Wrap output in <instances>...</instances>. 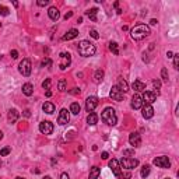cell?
<instances>
[{"mask_svg":"<svg viewBox=\"0 0 179 179\" xmlns=\"http://www.w3.org/2000/svg\"><path fill=\"white\" fill-rule=\"evenodd\" d=\"M8 14H10V10L6 6H0V15H8Z\"/></svg>","mask_w":179,"mask_h":179,"instance_id":"f35d334b","label":"cell"},{"mask_svg":"<svg viewBox=\"0 0 179 179\" xmlns=\"http://www.w3.org/2000/svg\"><path fill=\"white\" fill-rule=\"evenodd\" d=\"M58 88H59V91H66V80H59Z\"/></svg>","mask_w":179,"mask_h":179,"instance_id":"d6a6232c","label":"cell"},{"mask_svg":"<svg viewBox=\"0 0 179 179\" xmlns=\"http://www.w3.org/2000/svg\"><path fill=\"white\" fill-rule=\"evenodd\" d=\"M150 171H151V168H150V165H143V168H141V171H140V175H141V178H147V176L150 175Z\"/></svg>","mask_w":179,"mask_h":179,"instance_id":"83f0119b","label":"cell"},{"mask_svg":"<svg viewBox=\"0 0 179 179\" xmlns=\"http://www.w3.org/2000/svg\"><path fill=\"white\" fill-rule=\"evenodd\" d=\"M164 179H171V178H164Z\"/></svg>","mask_w":179,"mask_h":179,"instance_id":"9f6ffc18","label":"cell"},{"mask_svg":"<svg viewBox=\"0 0 179 179\" xmlns=\"http://www.w3.org/2000/svg\"><path fill=\"white\" fill-rule=\"evenodd\" d=\"M70 63H71V56H70V53L62 52V53L59 55V67L62 70H66L67 67L70 66Z\"/></svg>","mask_w":179,"mask_h":179,"instance_id":"8992f818","label":"cell"},{"mask_svg":"<svg viewBox=\"0 0 179 179\" xmlns=\"http://www.w3.org/2000/svg\"><path fill=\"white\" fill-rule=\"evenodd\" d=\"M77 49H78V53H80L81 56H84V58L94 56L95 52H97L95 45L91 44L90 41H81L80 44H78V46H77Z\"/></svg>","mask_w":179,"mask_h":179,"instance_id":"7a4b0ae2","label":"cell"},{"mask_svg":"<svg viewBox=\"0 0 179 179\" xmlns=\"http://www.w3.org/2000/svg\"><path fill=\"white\" fill-rule=\"evenodd\" d=\"M101 119L105 122L106 124H109V126H115L118 123V116H116V112L113 108L108 106L104 109V112L101 113Z\"/></svg>","mask_w":179,"mask_h":179,"instance_id":"3957f363","label":"cell"},{"mask_svg":"<svg viewBox=\"0 0 179 179\" xmlns=\"http://www.w3.org/2000/svg\"><path fill=\"white\" fill-rule=\"evenodd\" d=\"M42 109H44L45 113H48V115H52V113L55 112V105L52 102H45L44 105H42Z\"/></svg>","mask_w":179,"mask_h":179,"instance_id":"cb8c5ba5","label":"cell"},{"mask_svg":"<svg viewBox=\"0 0 179 179\" xmlns=\"http://www.w3.org/2000/svg\"><path fill=\"white\" fill-rule=\"evenodd\" d=\"M87 123L90 124V126H94V124L98 123V115L95 112H91V113H88V116H87Z\"/></svg>","mask_w":179,"mask_h":179,"instance_id":"603a6c76","label":"cell"},{"mask_svg":"<svg viewBox=\"0 0 179 179\" xmlns=\"http://www.w3.org/2000/svg\"><path fill=\"white\" fill-rule=\"evenodd\" d=\"M153 164L157 165L158 168H169L171 167V161H169L168 157H165V155H161V157H155L153 160Z\"/></svg>","mask_w":179,"mask_h":179,"instance_id":"52a82bcc","label":"cell"},{"mask_svg":"<svg viewBox=\"0 0 179 179\" xmlns=\"http://www.w3.org/2000/svg\"><path fill=\"white\" fill-rule=\"evenodd\" d=\"M39 132L42 134H52L53 133V124L49 121H44L39 123Z\"/></svg>","mask_w":179,"mask_h":179,"instance_id":"ba28073f","label":"cell"},{"mask_svg":"<svg viewBox=\"0 0 179 179\" xmlns=\"http://www.w3.org/2000/svg\"><path fill=\"white\" fill-rule=\"evenodd\" d=\"M81 111V106L78 102H73L71 105H70V112L73 113V115H78Z\"/></svg>","mask_w":179,"mask_h":179,"instance_id":"4316f807","label":"cell"},{"mask_svg":"<svg viewBox=\"0 0 179 179\" xmlns=\"http://www.w3.org/2000/svg\"><path fill=\"white\" fill-rule=\"evenodd\" d=\"M51 85H52V80L51 78H46V80L44 81V83H42V88H44V90H49V88H51Z\"/></svg>","mask_w":179,"mask_h":179,"instance_id":"836d02e7","label":"cell"},{"mask_svg":"<svg viewBox=\"0 0 179 179\" xmlns=\"http://www.w3.org/2000/svg\"><path fill=\"white\" fill-rule=\"evenodd\" d=\"M141 99H143V102H144V104H148V105H151L153 102H155L157 95H155V92H153V91H144Z\"/></svg>","mask_w":179,"mask_h":179,"instance_id":"7c38bea8","label":"cell"},{"mask_svg":"<svg viewBox=\"0 0 179 179\" xmlns=\"http://www.w3.org/2000/svg\"><path fill=\"white\" fill-rule=\"evenodd\" d=\"M178 66H179V53H175L174 55V67L178 69Z\"/></svg>","mask_w":179,"mask_h":179,"instance_id":"ab89813d","label":"cell"},{"mask_svg":"<svg viewBox=\"0 0 179 179\" xmlns=\"http://www.w3.org/2000/svg\"><path fill=\"white\" fill-rule=\"evenodd\" d=\"M109 49L113 52V55H119V48H118L116 42H111V44H109Z\"/></svg>","mask_w":179,"mask_h":179,"instance_id":"4dcf8cb0","label":"cell"},{"mask_svg":"<svg viewBox=\"0 0 179 179\" xmlns=\"http://www.w3.org/2000/svg\"><path fill=\"white\" fill-rule=\"evenodd\" d=\"M109 168H111V171L113 172V174H115V175H119V174H121L122 172V167H121V164H119V161L118 160H115V158H112V160L109 161Z\"/></svg>","mask_w":179,"mask_h":179,"instance_id":"9a60e30c","label":"cell"},{"mask_svg":"<svg viewBox=\"0 0 179 179\" xmlns=\"http://www.w3.org/2000/svg\"><path fill=\"white\" fill-rule=\"evenodd\" d=\"M70 92H71V94H80V88H73Z\"/></svg>","mask_w":179,"mask_h":179,"instance_id":"c3c4849f","label":"cell"},{"mask_svg":"<svg viewBox=\"0 0 179 179\" xmlns=\"http://www.w3.org/2000/svg\"><path fill=\"white\" fill-rule=\"evenodd\" d=\"M69 119H70L69 112H67V109H65V108H63V109L59 112L58 123L60 124V126H63V124H67V123H69Z\"/></svg>","mask_w":179,"mask_h":179,"instance_id":"5bb4252c","label":"cell"},{"mask_svg":"<svg viewBox=\"0 0 179 179\" xmlns=\"http://www.w3.org/2000/svg\"><path fill=\"white\" fill-rule=\"evenodd\" d=\"M37 4L41 6V7H44V6H48V4H49V0H38Z\"/></svg>","mask_w":179,"mask_h":179,"instance_id":"b9f144b4","label":"cell"},{"mask_svg":"<svg viewBox=\"0 0 179 179\" xmlns=\"http://www.w3.org/2000/svg\"><path fill=\"white\" fill-rule=\"evenodd\" d=\"M60 179H70L69 174H67V172H63L62 175H60Z\"/></svg>","mask_w":179,"mask_h":179,"instance_id":"ee69618b","label":"cell"},{"mask_svg":"<svg viewBox=\"0 0 179 179\" xmlns=\"http://www.w3.org/2000/svg\"><path fill=\"white\" fill-rule=\"evenodd\" d=\"M24 116H25V118H29V116H31V111H29V109H25V111H24Z\"/></svg>","mask_w":179,"mask_h":179,"instance_id":"bcb514c9","label":"cell"},{"mask_svg":"<svg viewBox=\"0 0 179 179\" xmlns=\"http://www.w3.org/2000/svg\"><path fill=\"white\" fill-rule=\"evenodd\" d=\"M153 85H154V88H155V95H158V94H160L158 90L161 88V81L160 80H154L153 81Z\"/></svg>","mask_w":179,"mask_h":179,"instance_id":"e575fe53","label":"cell"},{"mask_svg":"<svg viewBox=\"0 0 179 179\" xmlns=\"http://www.w3.org/2000/svg\"><path fill=\"white\" fill-rule=\"evenodd\" d=\"M94 78H95V81H97V83L102 81L104 80V70H101V69L97 70V71H95V74H94Z\"/></svg>","mask_w":179,"mask_h":179,"instance_id":"f1b7e54d","label":"cell"},{"mask_svg":"<svg viewBox=\"0 0 179 179\" xmlns=\"http://www.w3.org/2000/svg\"><path fill=\"white\" fill-rule=\"evenodd\" d=\"M22 94L27 95V97H31L34 94V85L29 84V83H25L22 85Z\"/></svg>","mask_w":179,"mask_h":179,"instance_id":"7402d4cb","label":"cell"},{"mask_svg":"<svg viewBox=\"0 0 179 179\" xmlns=\"http://www.w3.org/2000/svg\"><path fill=\"white\" fill-rule=\"evenodd\" d=\"M48 15H49V18H51L52 21H58V20L60 18V13H59V10L56 7H49Z\"/></svg>","mask_w":179,"mask_h":179,"instance_id":"e0dca14e","label":"cell"},{"mask_svg":"<svg viewBox=\"0 0 179 179\" xmlns=\"http://www.w3.org/2000/svg\"><path fill=\"white\" fill-rule=\"evenodd\" d=\"M132 88L136 92H141V91H146V84L141 80H134L132 84Z\"/></svg>","mask_w":179,"mask_h":179,"instance_id":"d6986e66","label":"cell"},{"mask_svg":"<svg viewBox=\"0 0 179 179\" xmlns=\"http://www.w3.org/2000/svg\"><path fill=\"white\" fill-rule=\"evenodd\" d=\"M123 92L119 90V88L116 87V85H113L112 88H111V92H109V97L113 99V101H116V102H121L122 99H123Z\"/></svg>","mask_w":179,"mask_h":179,"instance_id":"9c48e42d","label":"cell"},{"mask_svg":"<svg viewBox=\"0 0 179 179\" xmlns=\"http://www.w3.org/2000/svg\"><path fill=\"white\" fill-rule=\"evenodd\" d=\"M11 151L10 147H4V148H2V151H0V157H6V155H8Z\"/></svg>","mask_w":179,"mask_h":179,"instance_id":"74e56055","label":"cell"},{"mask_svg":"<svg viewBox=\"0 0 179 179\" xmlns=\"http://www.w3.org/2000/svg\"><path fill=\"white\" fill-rule=\"evenodd\" d=\"M0 165H2V161H0Z\"/></svg>","mask_w":179,"mask_h":179,"instance_id":"6f0895ef","label":"cell"},{"mask_svg":"<svg viewBox=\"0 0 179 179\" xmlns=\"http://www.w3.org/2000/svg\"><path fill=\"white\" fill-rule=\"evenodd\" d=\"M161 78H162V81H165V83H168V80H169L168 70L165 69V67H162V69H161Z\"/></svg>","mask_w":179,"mask_h":179,"instance_id":"f546056e","label":"cell"},{"mask_svg":"<svg viewBox=\"0 0 179 179\" xmlns=\"http://www.w3.org/2000/svg\"><path fill=\"white\" fill-rule=\"evenodd\" d=\"M42 179H52V178H51V176H49V175H46V176H44V178H42Z\"/></svg>","mask_w":179,"mask_h":179,"instance_id":"f5cc1de1","label":"cell"},{"mask_svg":"<svg viewBox=\"0 0 179 179\" xmlns=\"http://www.w3.org/2000/svg\"><path fill=\"white\" fill-rule=\"evenodd\" d=\"M99 174H101V169L98 167H92L90 168V175H88V179H98Z\"/></svg>","mask_w":179,"mask_h":179,"instance_id":"d4e9b609","label":"cell"},{"mask_svg":"<svg viewBox=\"0 0 179 179\" xmlns=\"http://www.w3.org/2000/svg\"><path fill=\"white\" fill-rule=\"evenodd\" d=\"M45 95H46L48 98H49V97H52V91H51V90H48V91L45 92Z\"/></svg>","mask_w":179,"mask_h":179,"instance_id":"681fc988","label":"cell"},{"mask_svg":"<svg viewBox=\"0 0 179 179\" xmlns=\"http://www.w3.org/2000/svg\"><path fill=\"white\" fill-rule=\"evenodd\" d=\"M77 37H78V31H77L76 28H71L63 35L62 39L63 41H70V39H74V38H77Z\"/></svg>","mask_w":179,"mask_h":179,"instance_id":"ac0fdd59","label":"cell"},{"mask_svg":"<svg viewBox=\"0 0 179 179\" xmlns=\"http://www.w3.org/2000/svg\"><path fill=\"white\" fill-rule=\"evenodd\" d=\"M123 155H124V157L134 155V148H124V150H123Z\"/></svg>","mask_w":179,"mask_h":179,"instance_id":"d590c367","label":"cell"},{"mask_svg":"<svg viewBox=\"0 0 179 179\" xmlns=\"http://www.w3.org/2000/svg\"><path fill=\"white\" fill-rule=\"evenodd\" d=\"M121 167H123V168H126L128 171H130V169H134L136 167H139V160H136V158H129V157H124L121 160Z\"/></svg>","mask_w":179,"mask_h":179,"instance_id":"5b68a950","label":"cell"},{"mask_svg":"<svg viewBox=\"0 0 179 179\" xmlns=\"http://www.w3.org/2000/svg\"><path fill=\"white\" fill-rule=\"evenodd\" d=\"M71 15H73V11H69V13H66V15H65V20H69Z\"/></svg>","mask_w":179,"mask_h":179,"instance_id":"7dc6e473","label":"cell"},{"mask_svg":"<svg viewBox=\"0 0 179 179\" xmlns=\"http://www.w3.org/2000/svg\"><path fill=\"white\" fill-rule=\"evenodd\" d=\"M108 157H109V154L106 153V151H104V153L101 154V158H102V160H108Z\"/></svg>","mask_w":179,"mask_h":179,"instance_id":"f6af8a7d","label":"cell"},{"mask_svg":"<svg viewBox=\"0 0 179 179\" xmlns=\"http://www.w3.org/2000/svg\"><path fill=\"white\" fill-rule=\"evenodd\" d=\"M90 35H91L94 39H98V38H99L98 31H97V29H91V31H90Z\"/></svg>","mask_w":179,"mask_h":179,"instance_id":"60d3db41","label":"cell"},{"mask_svg":"<svg viewBox=\"0 0 179 179\" xmlns=\"http://www.w3.org/2000/svg\"><path fill=\"white\" fill-rule=\"evenodd\" d=\"M97 13H98V8L94 7V8H90V10H88L85 14H87V17L90 20H92V21H97Z\"/></svg>","mask_w":179,"mask_h":179,"instance_id":"484cf974","label":"cell"},{"mask_svg":"<svg viewBox=\"0 0 179 179\" xmlns=\"http://www.w3.org/2000/svg\"><path fill=\"white\" fill-rule=\"evenodd\" d=\"M52 65V60L49 58H45L42 62H41V67H48V66H51Z\"/></svg>","mask_w":179,"mask_h":179,"instance_id":"8d00e7d4","label":"cell"},{"mask_svg":"<svg viewBox=\"0 0 179 179\" xmlns=\"http://www.w3.org/2000/svg\"><path fill=\"white\" fill-rule=\"evenodd\" d=\"M15 179H25V178H21V176H17V178Z\"/></svg>","mask_w":179,"mask_h":179,"instance_id":"11a10c76","label":"cell"},{"mask_svg":"<svg viewBox=\"0 0 179 179\" xmlns=\"http://www.w3.org/2000/svg\"><path fill=\"white\" fill-rule=\"evenodd\" d=\"M118 179H132V174L129 171L126 172H121L119 175H118Z\"/></svg>","mask_w":179,"mask_h":179,"instance_id":"1f68e13d","label":"cell"},{"mask_svg":"<svg viewBox=\"0 0 179 179\" xmlns=\"http://www.w3.org/2000/svg\"><path fill=\"white\" fill-rule=\"evenodd\" d=\"M129 143H130V146H133V147H140L141 146V136L137 132L130 133V136H129Z\"/></svg>","mask_w":179,"mask_h":179,"instance_id":"8fae6325","label":"cell"},{"mask_svg":"<svg viewBox=\"0 0 179 179\" xmlns=\"http://www.w3.org/2000/svg\"><path fill=\"white\" fill-rule=\"evenodd\" d=\"M97 105H98V98L97 97H88L87 101H85V109H87V112H90V113L94 112Z\"/></svg>","mask_w":179,"mask_h":179,"instance_id":"30bf717a","label":"cell"},{"mask_svg":"<svg viewBox=\"0 0 179 179\" xmlns=\"http://www.w3.org/2000/svg\"><path fill=\"white\" fill-rule=\"evenodd\" d=\"M151 34L150 27L146 25V24H137L136 27H133L132 31H130V37L134 41H141L144 38H147Z\"/></svg>","mask_w":179,"mask_h":179,"instance_id":"6da1fadb","label":"cell"},{"mask_svg":"<svg viewBox=\"0 0 179 179\" xmlns=\"http://www.w3.org/2000/svg\"><path fill=\"white\" fill-rule=\"evenodd\" d=\"M31 70H32V66H31V60L29 59H22L18 65V71L22 74V76L28 77L31 74Z\"/></svg>","mask_w":179,"mask_h":179,"instance_id":"277c9868","label":"cell"},{"mask_svg":"<svg viewBox=\"0 0 179 179\" xmlns=\"http://www.w3.org/2000/svg\"><path fill=\"white\" fill-rule=\"evenodd\" d=\"M116 87L119 88V90H121L123 94L129 91V84H128V81L124 80V78H122V77H119V78H118V85H116Z\"/></svg>","mask_w":179,"mask_h":179,"instance_id":"ffe728a7","label":"cell"},{"mask_svg":"<svg viewBox=\"0 0 179 179\" xmlns=\"http://www.w3.org/2000/svg\"><path fill=\"white\" fill-rule=\"evenodd\" d=\"M157 22H158L157 20H154V18H153V20L150 21V24H151V25H157Z\"/></svg>","mask_w":179,"mask_h":179,"instance_id":"f907efd6","label":"cell"},{"mask_svg":"<svg viewBox=\"0 0 179 179\" xmlns=\"http://www.w3.org/2000/svg\"><path fill=\"white\" fill-rule=\"evenodd\" d=\"M143 105H144V102H143V99H141V95H139V94L133 95V98H132V108L133 109H141Z\"/></svg>","mask_w":179,"mask_h":179,"instance_id":"2e32d148","label":"cell"},{"mask_svg":"<svg viewBox=\"0 0 179 179\" xmlns=\"http://www.w3.org/2000/svg\"><path fill=\"white\" fill-rule=\"evenodd\" d=\"M141 115L144 119H151L154 116V108L151 105H148V104H144L141 108Z\"/></svg>","mask_w":179,"mask_h":179,"instance_id":"4fadbf2b","label":"cell"},{"mask_svg":"<svg viewBox=\"0 0 179 179\" xmlns=\"http://www.w3.org/2000/svg\"><path fill=\"white\" fill-rule=\"evenodd\" d=\"M10 55H11V58H13V59H17V58H18V52L15 51V49H13Z\"/></svg>","mask_w":179,"mask_h":179,"instance_id":"7bdbcfd3","label":"cell"},{"mask_svg":"<svg viewBox=\"0 0 179 179\" xmlns=\"http://www.w3.org/2000/svg\"><path fill=\"white\" fill-rule=\"evenodd\" d=\"M167 56H168V58H174V53H172V52H167Z\"/></svg>","mask_w":179,"mask_h":179,"instance_id":"816d5d0a","label":"cell"},{"mask_svg":"<svg viewBox=\"0 0 179 179\" xmlns=\"http://www.w3.org/2000/svg\"><path fill=\"white\" fill-rule=\"evenodd\" d=\"M3 139V132H0V140Z\"/></svg>","mask_w":179,"mask_h":179,"instance_id":"db71d44e","label":"cell"},{"mask_svg":"<svg viewBox=\"0 0 179 179\" xmlns=\"http://www.w3.org/2000/svg\"><path fill=\"white\" fill-rule=\"evenodd\" d=\"M20 118V112L17 109H10L8 111V115H7V119L10 123H14V122H17V119Z\"/></svg>","mask_w":179,"mask_h":179,"instance_id":"44dd1931","label":"cell"}]
</instances>
